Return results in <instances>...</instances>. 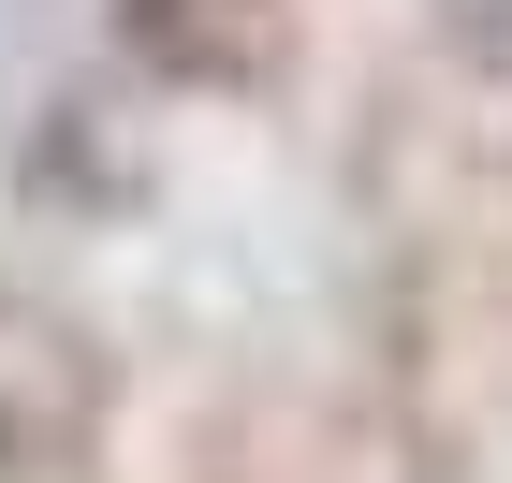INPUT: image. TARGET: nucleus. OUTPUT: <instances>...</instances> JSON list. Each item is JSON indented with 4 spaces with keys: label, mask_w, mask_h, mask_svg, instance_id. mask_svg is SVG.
<instances>
[{
    "label": "nucleus",
    "mask_w": 512,
    "mask_h": 483,
    "mask_svg": "<svg viewBox=\"0 0 512 483\" xmlns=\"http://www.w3.org/2000/svg\"><path fill=\"white\" fill-rule=\"evenodd\" d=\"M103 454V352L59 308L0 293V483H88Z\"/></svg>",
    "instance_id": "nucleus-1"
},
{
    "label": "nucleus",
    "mask_w": 512,
    "mask_h": 483,
    "mask_svg": "<svg viewBox=\"0 0 512 483\" xmlns=\"http://www.w3.org/2000/svg\"><path fill=\"white\" fill-rule=\"evenodd\" d=\"M118 15L161 74H249V44H264V0H118Z\"/></svg>",
    "instance_id": "nucleus-2"
}]
</instances>
